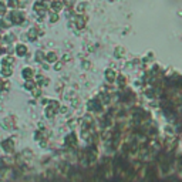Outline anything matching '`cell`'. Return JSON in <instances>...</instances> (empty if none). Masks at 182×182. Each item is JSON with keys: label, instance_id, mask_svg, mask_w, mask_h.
<instances>
[{"label": "cell", "instance_id": "cell-1", "mask_svg": "<svg viewBox=\"0 0 182 182\" xmlns=\"http://www.w3.org/2000/svg\"><path fill=\"white\" fill-rule=\"evenodd\" d=\"M10 19H12L14 23H22L23 22V13H20V12L12 13V17H10Z\"/></svg>", "mask_w": 182, "mask_h": 182}, {"label": "cell", "instance_id": "cell-2", "mask_svg": "<svg viewBox=\"0 0 182 182\" xmlns=\"http://www.w3.org/2000/svg\"><path fill=\"white\" fill-rule=\"evenodd\" d=\"M105 77H107V80L110 81V83H112V81L115 80V71L114 70H107L105 71Z\"/></svg>", "mask_w": 182, "mask_h": 182}, {"label": "cell", "instance_id": "cell-3", "mask_svg": "<svg viewBox=\"0 0 182 182\" xmlns=\"http://www.w3.org/2000/svg\"><path fill=\"white\" fill-rule=\"evenodd\" d=\"M16 51H17V54H19V56H24L26 53H27V49H26V46H23V44H20V46H17V49H16Z\"/></svg>", "mask_w": 182, "mask_h": 182}, {"label": "cell", "instance_id": "cell-4", "mask_svg": "<svg viewBox=\"0 0 182 182\" xmlns=\"http://www.w3.org/2000/svg\"><path fill=\"white\" fill-rule=\"evenodd\" d=\"M31 74H33V71H31V68H24V70H23L22 71V75H23V77H24V78H30L31 77Z\"/></svg>", "mask_w": 182, "mask_h": 182}, {"label": "cell", "instance_id": "cell-5", "mask_svg": "<svg viewBox=\"0 0 182 182\" xmlns=\"http://www.w3.org/2000/svg\"><path fill=\"white\" fill-rule=\"evenodd\" d=\"M51 7H53V10H54V12H59V10L63 7V4H61V2H54V3L51 4Z\"/></svg>", "mask_w": 182, "mask_h": 182}, {"label": "cell", "instance_id": "cell-6", "mask_svg": "<svg viewBox=\"0 0 182 182\" xmlns=\"http://www.w3.org/2000/svg\"><path fill=\"white\" fill-rule=\"evenodd\" d=\"M57 60V56H56V53H49V54H47V61H56Z\"/></svg>", "mask_w": 182, "mask_h": 182}, {"label": "cell", "instance_id": "cell-7", "mask_svg": "<svg viewBox=\"0 0 182 182\" xmlns=\"http://www.w3.org/2000/svg\"><path fill=\"white\" fill-rule=\"evenodd\" d=\"M75 23H77V27H78V29H83L84 24H86V20H84V17H78Z\"/></svg>", "mask_w": 182, "mask_h": 182}, {"label": "cell", "instance_id": "cell-8", "mask_svg": "<svg viewBox=\"0 0 182 182\" xmlns=\"http://www.w3.org/2000/svg\"><path fill=\"white\" fill-rule=\"evenodd\" d=\"M29 34H30L29 39H30V40H34V39L37 37V30H36V29H31V30L29 31Z\"/></svg>", "mask_w": 182, "mask_h": 182}, {"label": "cell", "instance_id": "cell-9", "mask_svg": "<svg viewBox=\"0 0 182 182\" xmlns=\"http://www.w3.org/2000/svg\"><path fill=\"white\" fill-rule=\"evenodd\" d=\"M2 74H3V75H10V74H12V68L4 67L3 70H2Z\"/></svg>", "mask_w": 182, "mask_h": 182}, {"label": "cell", "instance_id": "cell-10", "mask_svg": "<svg viewBox=\"0 0 182 182\" xmlns=\"http://www.w3.org/2000/svg\"><path fill=\"white\" fill-rule=\"evenodd\" d=\"M115 54H117V57L120 59V57L124 54V49H122V47H117V50H115Z\"/></svg>", "mask_w": 182, "mask_h": 182}, {"label": "cell", "instance_id": "cell-11", "mask_svg": "<svg viewBox=\"0 0 182 182\" xmlns=\"http://www.w3.org/2000/svg\"><path fill=\"white\" fill-rule=\"evenodd\" d=\"M118 84H120V87H124V84L127 83V80H125V77H124V75H120V78H118Z\"/></svg>", "mask_w": 182, "mask_h": 182}, {"label": "cell", "instance_id": "cell-12", "mask_svg": "<svg viewBox=\"0 0 182 182\" xmlns=\"http://www.w3.org/2000/svg\"><path fill=\"white\" fill-rule=\"evenodd\" d=\"M50 20H51V23L57 22V20H59V14H57V13H53L51 17H50Z\"/></svg>", "mask_w": 182, "mask_h": 182}, {"label": "cell", "instance_id": "cell-13", "mask_svg": "<svg viewBox=\"0 0 182 182\" xmlns=\"http://www.w3.org/2000/svg\"><path fill=\"white\" fill-rule=\"evenodd\" d=\"M4 12H6V6H4V3H0V16H3Z\"/></svg>", "mask_w": 182, "mask_h": 182}, {"label": "cell", "instance_id": "cell-14", "mask_svg": "<svg viewBox=\"0 0 182 182\" xmlns=\"http://www.w3.org/2000/svg\"><path fill=\"white\" fill-rule=\"evenodd\" d=\"M17 4H19V2H17V0H9V6L10 7H16Z\"/></svg>", "mask_w": 182, "mask_h": 182}, {"label": "cell", "instance_id": "cell-15", "mask_svg": "<svg viewBox=\"0 0 182 182\" xmlns=\"http://www.w3.org/2000/svg\"><path fill=\"white\" fill-rule=\"evenodd\" d=\"M47 115H49V117H53V115H54V108H49V110H47Z\"/></svg>", "mask_w": 182, "mask_h": 182}, {"label": "cell", "instance_id": "cell-16", "mask_svg": "<svg viewBox=\"0 0 182 182\" xmlns=\"http://www.w3.org/2000/svg\"><path fill=\"white\" fill-rule=\"evenodd\" d=\"M41 59H43V53L39 51V53H37V60H41Z\"/></svg>", "mask_w": 182, "mask_h": 182}, {"label": "cell", "instance_id": "cell-17", "mask_svg": "<svg viewBox=\"0 0 182 182\" xmlns=\"http://www.w3.org/2000/svg\"><path fill=\"white\" fill-rule=\"evenodd\" d=\"M60 68H61V64H60V63H59V64L54 65V70H60Z\"/></svg>", "mask_w": 182, "mask_h": 182}, {"label": "cell", "instance_id": "cell-18", "mask_svg": "<svg viewBox=\"0 0 182 182\" xmlns=\"http://www.w3.org/2000/svg\"><path fill=\"white\" fill-rule=\"evenodd\" d=\"M2 53H3V49H2V47H0V54H2Z\"/></svg>", "mask_w": 182, "mask_h": 182}]
</instances>
